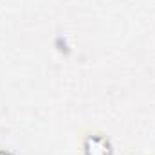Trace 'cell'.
Masks as SVG:
<instances>
[{
	"instance_id": "1",
	"label": "cell",
	"mask_w": 155,
	"mask_h": 155,
	"mask_svg": "<svg viewBox=\"0 0 155 155\" xmlns=\"http://www.w3.org/2000/svg\"><path fill=\"white\" fill-rule=\"evenodd\" d=\"M83 148L87 155H112V146L108 139L101 135H88L85 139Z\"/></svg>"
},
{
	"instance_id": "2",
	"label": "cell",
	"mask_w": 155,
	"mask_h": 155,
	"mask_svg": "<svg viewBox=\"0 0 155 155\" xmlns=\"http://www.w3.org/2000/svg\"><path fill=\"white\" fill-rule=\"evenodd\" d=\"M0 155H13L11 152H5V150H0Z\"/></svg>"
}]
</instances>
